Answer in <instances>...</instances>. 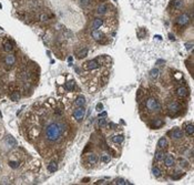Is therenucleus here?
Listing matches in <instances>:
<instances>
[{
  "label": "nucleus",
  "mask_w": 194,
  "mask_h": 185,
  "mask_svg": "<svg viewBox=\"0 0 194 185\" xmlns=\"http://www.w3.org/2000/svg\"><path fill=\"white\" fill-rule=\"evenodd\" d=\"M19 99H20L19 93L16 92V93H12V94H11V100H12V101H18Z\"/></svg>",
  "instance_id": "obj_31"
},
{
  "label": "nucleus",
  "mask_w": 194,
  "mask_h": 185,
  "mask_svg": "<svg viewBox=\"0 0 194 185\" xmlns=\"http://www.w3.org/2000/svg\"><path fill=\"white\" fill-rule=\"evenodd\" d=\"M177 94L179 98H185L187 95V89L185 86H179L177 90Z\"/></svg>",
  "instance_id": "obj_13"
},
{
  "label": "nucleus",
  "mask_w": 194,
  "mask_h": 185,
  "mask_svg": "<svg viewBox=\"0 0 194 185\" xmlns=\"http://www.w3.org/2000/svg\"><path fill=\"white\" fill-rule=\"evenodd\" d=\"M192 47H193V44H192V41H191V42H187V43L185 44L186 50H190V49H192Z\"/></svg>",
  "instance_id": "obj_35"
},
{
  "label": "nucleus",
  "mask_w": 194,
  "mask_h": 185,
  "mask_svg": "<svg viewBox=\"0 0 194 185\" xmlns=\"http://www.w3.org/2000/svg\"><path fill=\"white\" fill-rule=\"evenodd\" d=\"M170 38H171V40H174V38H173V34H169Z\"/></svg>",
  "instance_id": "obj_40"
},
{
  "label": "nucleus",
  "mask_w": 194,
  "mask_h": 185,
  "mask_svg": "<svg viewBox=\"0 0 194 185\" xmlns=\"http://www.w3.org/2000/svg\"><path fill=\"white\" fill-rule=\"evenodd\" d=\"M98 160H99V158H98V155L94 154V153H90V154L87 155V161H88L89 164H91V165L97 164V163H98Z\"/></svg>",
  "instance_id": "obj_11"
},
{
  "label": "nucleus",
  "mask_w": 194,
  "mask_h": 185,
  "mask_svg": "<svg viewBox=\"0 0 194 185\" xmlns=\"http://www.w3.org/2000/svg\"><path fill=\"white\" fill-rule=\"evenodd\" d=\"M104 23V20L100 17H97L94 18V20L92 21V29H99L101 28L102 25Z\"/></svg>",
  "instance_id": "obj_10"
},
{
  "label": "nucleus",
  "mask_w": 194,
  "mask_h": 185,
  "mask_svg": "<svg viewBox=\"0 0 194 185\" xmlns=\"http://www.w3.org/2000/svg\"><path fill=\"white\" fill-rule=\"evenodd\" d=\"M105 183H107L105 180H99V181L95 182V184H105Z\"/></svg>",
  "instance_id": "obj_37"
},
{
  "label": "nucleus",
  "mask_w": 194,
  "mask_h": 185,
  "mask_svg": "<svg viewBox=\"0 0 194 185\" xmlns=\"http://www.w3.org/2000/svg\"><path fill=\"white\" fill-rule=\"evenodd\" d=\"M85 109L83 107H79L78 109H76L73 111V118L76 119L78 122L82 121L83 118H85Z\"/></svg>",
  "instance_id": "obj_4"
},
{
  "label": "nucleus",
  "mask_w": 194,
  "mask_h": 185,
  "mask_svg": "<svg viewBox=\"0 0 194 185\" xmlns=\"http://www.w3.org/2000/svg\"><path fill=\"white\" fill-rule=\"evenodd\" d=\"M152 172H153V175L155 177H158V178H160L161 176H162V172H161V168H159V166H153L152 168Z\"/></svg>",
  "instance_id": "obj_21"
},
{
  "label": "nucleus",
  "mask_w": 194,
  "mask_h": 185,
  "mask_svg": "<svg viewBox=\"0 0 194 185\" xmlns=\"http://www.w3.org/2000/svg\"><path fill=\"white\" fill-rule=\"evenodd\" d=\"M88 181H90V178H85L82 182H88Z\"/></svg>",
  "instance_id": "obj_41"
},
{
  "label": "nucleus",
  "mask_w": 194,
  "mask_h": 185,
  "mask_svg": "<svg viewBox=\"0 0 194 185\" xmlns=\"http://www.w3.org/2000/svg\"><path fill=\"white\" fill-rule=\"evenodd\" d=\"M112 142L117 144H121L122 142H124V136L123 135H114L112 137Z\"/></svg>",
  "instance_id": "obj_16"
},
{
  "label": "nucleus",
  "mask_w": 194,
  "mask_h": 185,
  "mask_svg": "<svg viewBox=\"0 0 194 185\" xmlns=\"http://www.w3.org/2000/svg\"><path fill=\"white\" fill-rule=\"evenodd\" d=\"M191 19H192V17H191L187 12H184V13H182V15H180V16L177 17L175 23H177V25H179V27H185V25H187L191 22Z\"/></svg>",
  "instance_id": "obj_3"
},
{
  "label": "nucleus",
  "mask_w": 194,
  "mask_h": 185,
  "mask_svg": "<svg viewBox=\"0 0 194 185\" xmlns=\"http://www.w3.org/2000/svg\"><path fill=\"white\" fill-rule=\"evenodd\" d=\"M105 124H107V120L104 118H99V120H98V125L104 126Z\"/></svg>",
  "instance_id": "obj_30"
},
{
  "label": "nucleus",
  "mask_w": 194,
  "mask_h": 185,
  "mask_svg": "<svg viewBox=\"0 0 194 185\" xmlns=\"http://www.w3.org/2000/svg\"><path fill=\"white\" fill-rule=\"evenodd\" d=\"M107 115H108V114H107V112H105V111H103V112H101V113H100L98 117H99V118H105Z\"/></svg>",
  "instance_id": "obj_36"
},
{
  "label": "nucleus",
  "mask_w": 194,
  "mask_h": 185,
  "mask_svg": "<svg viewBox=\"0 0 194 185\" xmlns=\"http://www.w3.org/2000/svg\"><path fill=\"white\" fill-rule=\"evenodd\" d=\"M100 67V63H99V59H94V60H90L85 63V69L87 70H95Z\"/></svg>",
  "instance_id": "obj_5"
},
{
  "label": "nucleus",
  "mask_w": 194,
  "mask_h": 185,
  "mask_svg": "<svg viewBox=\"0 0 194 185\" xmlns=\"http://www.w3.org/2000/svg\"><path fill=\"white\" fill-rule=\"evenodd\" d=\"M95 109H97V111H99V112L102 111V110H103V104H102V103H98L97 107H95Z\"/></svg>",
  "instance_id": "obj_34"
},
{
  "label": "nucleus",
  "mask_w": 194,
  "mask_h": 185,
  "mask_svg": "<svg viewBox=\"0 0 194 185\" xmlns=\"http://www.w3.org/2000/svg\"><path fill=\"white\" fill-rule=\"evenodd\" d=\"M75 103H76L78 107H83V105L85 104V98L83 97V95H79V97L76 99Z\"/></svg>",
  "instance_id": "obj_15"
},
{
  "label": "nucleus",
  "mask_w": 194,
  "mask_h": 185,
  "mask_svg": "<svg viewBox=\"0 0 194 185\" xmlns=\"http://www.w3.org/2000/svg\"><path fill=\"white\" fill-rule=\"evenodd\" d=\"M5 62H6V64H7V66L11 67V66H13V64H15V62H16V57H15L13 54L9 53L8 56L6 57V59H5Z\"/></svg>",
  "instance_id": "obj_12"
},
{
  "label": "nucleus",
  "mask_w": 194,
  "mask_h": 185,
  "mask_svg": "<svg viewBox=\"0 0 194 185\" xmlns=\"http://www.w3.org/2000/svg\"><path fill=\"white\" fill-rule=\"evenodd\" d=\"M9 165L12 168H17L19 166V163L16 162V161H9Z\"/></svg>",
  "instance_id": "obj_32"
},
{
  "label": "nucleus",
  "mask_w": 194,
  "mask_h": 185,
  "mask_svg": "<svg viewBox=\"0 0 194 185\" xmlns=\"http://www.w3.org/2000/svg\"><path fill=\"white\" fill-rule=\"evenodd\" d=\"M158 146H159L160 149H165V147L168 146V140H166V137H161L160 140H159V142H158Z\"/></svg>",
  "instance_id": "obj_19"
},
{
  "label": "nucleus",
  "mask_w": 194,
  "mask_h": 185,
  "mask_svg": "<svg viewBox=\"0 0 194 185\" xmlns=\"http://www.w3.org/2000/svg\"><path fill=\"white\" fill-rule=\"evenodd\" d=\"M64 86H66V89H67V90H73V88L76 86V83H75V81H73V80H71V81L67 82Z\"/></svg>",
  "instance_id": "obj_29"
},
{
  "label": "nucleus",
  "mask_w": 194,
  "mask_h": 185,
  "mask_svg": "<svg viewBox=\"0 0 194 185\" xmlns=\"http://www.w3.org/2000/svg\"><path fill=\"white\" fill-rule=\"evenodd\" d=\"M164 159V153L163 151H160V150H158V151L155 152V154H154V160L156 161V162H160Z\"/></svg>",
  "instance_id": "obj_17"
},
{
  "label": "nucleus",
  "mask_w": 194,
  "mask_h": 185,
  "mask_svg": "<svg viewBox=\"0 0 194 185\" xmlns=\"http://www.w3.org/2000/svg\"><path fill=\"white\" fill-rule=\"evenodd\" d=\"M48 170L50 172H56L58 170V163L56 161H51L50 163H49V165H48Z\"/></svg>",
  "instance_id": "obj_22"
},
{
  "label": "nucleus",
  "mask_w": 194,
  "mask_h": 185,
  "mask_svg": "<svg viewBox=\"0 0 194 185\" xmlns=\"http://www.w3.org/2000/svg\"><path fill=\"white\" fill-rule=\"evenodd\" d=\"M163 124H164V122H163L162 120H155V121H153L151 123V126L153 129H158V127L163 126Z\"/></svg>",
  "instance_id": "obj_24"
},
{
  "label": "nucleus",
  "mask_w": 194,
  "mask_h": 185,
  "mask_svg": "<svg viewBox=\"0 0 194 185\" xmlns=\"http://www.w3.org/2000/svg\"><path fill=\"white\" fill-rule=\"evenodd\" d=\"M168 110H169L170 112H172V113H175L179 110H181V104L177 103V102H171L168 105Z\"/></svg>",
  "instance_id": "obj_9"
},
{
  "label": "nucleus",
  "mask_w": 194,
  "mask_h": 185,
  "mask_svg": "<svg viewBox=\"0 0 194 185\" xmlns=\"http://www.w3.org/2000/svg\"><path fill=\"white\" fill-rule=\"evenodd\" d=\"M145 107H146V109L149 110V111H153V112L159 111L161 109L160 103H159V101L155 98H149L146 100V102H145Z\"/></svg>",
  "instance_id": "obj_2"
},
{
  "label": "nucleus",
  "mask_w": 194,
  "mask_h": 185,
  "mask_svg": "<svg viewBox=\"0 0 194 185\" xmlns=\"http://www.w3.org/2000/svg\"><path fill=\"white\" fill-rule=\"evenodd\" d=\"M91 36H92V38L95 40V41H101L102 39L104 38V34L102 31H100L99 29H93L92 32H91Z\"/></svg>",
  "instance_id": "obj_6"
},
{
  "label": "nucleus",
  "mask_w": 194,
  "mask_h": 185,
  "mask_svg": "<svg viewBox=\"0 0 194 185\" xmlns=\"http://www.w3.org/2000/svg\"><path fill=\"white\" fill-rule=\"evenodd\" d=\"M158 76H159V69L154 68V69H152L151 71H150V76H151L152 79H156Z\"/></svg>",
  "instance_id": "obj_28"
},
{
  "label": "nucleus",
  "mask_w": 194,
  "mask_h": 185,
  "mask_svg": "<svg viewBox=\"0 0 194 185\" xmlns=\"http://www.w3.org/2000/svg\"><path fill=\"white\" fill-rule=\"evenodd\" d=\"M88 52H89V50H88L87 48H83L82 50H80L78 53H77L78 59H83V58H85V57L88 56Z\"/></svg>",
  "instance_id": "obj_18"
},
{
  "label": "nucleus",
  "mask_w": 194,
  "mask_h": 185,
  "mask_svg": "<svg viewBox=\"0 0 194 185\" xmlns=\"http://www.w3.org/2000/svg\"><path fill=\"white\" fill-rule=\"evenodd\" d=\"M110 124H111V127H112V129H114V127H117V125H114V123H110Z\"/></svg>",
  "instance_id": "obj_39"
},
{
  "label": "nucleus",
  "mask_w": 194,
  "mask_h": 185,
  "mask_svg": "<svg viewBox=\"0 0 194 185\" xmlns=\"http://www.w3.org/2000/svg\"><path fill=\"white\" fill-rule=\"evenodd\" d=\"M171 133V136L173 137V139H182V136H183V132L180 130V129H174L172 132H170Z\"/></svg>",
  "instance_id": "obj_14"
},
{
  "label": "nucleus",
  "mask_w": 194,
  "mask_h": 185,
  "mask_svg": "<svg viewBox=\"0 0 194 185\" xmlns=\"http://www.w3.org/2000/svg\"><path fill=\"white\" fill-rule=\"evenodd\" d=\"M101 160L103 161L104 163H108V162L110 161V156L109 155H103V156L101 158Z\"/></svg>",
  "instance_id": "obj_33"
},
{
  "label": "nucleus",
  "mask_w": 194,
  "mask_h": 185,
  "mask_svg": "<svg viewBox=\"0 0 194 185\" xmlns=\"http://www.w3.org/2000/svg\"><path fill=\"white\" fill-rule=\"evenodd\" d=\"M185 133L187 135H190V136H192V135L194 134V126H193V124H191V123L186 124V125H185Z\"/></svg>",
  "instance_id": "obj_20"
},
{
  "label": "nucleus",
  "mask_w": 194,
  "mask_h": 185,
  "mask_svg": "<svg viewBox=\"0 0 194 185\" xmlns=\"http://www.w3.org/2000/svg\"><path fill=\"white\" fill-rule=\"evenodd\" d=\"M164 165L166 166V168H172L174 164H175V160H174V158L172 156V155H166V156H164Z\"/></svg>",
  "instance_id": "obj_8"
},
{
  "label": "nucleus",
  "mask_w": 194,
  "mask_h": 185,
  "mask_svg": "<svg viewBox=\"0 0 194 185\" xmlns=\"http://www.w3.org/2000/svg\"><path fill=\"white\" fill-rule=\"evenodd\" d=\"M181 165H182V166H187V161L181 160Z\"/></svg>",
  "instance_id": "obj_38"
},
{
  "label": "nucleus",
  "mask_w": 194,
  "mask_h": 185,
  "mask_svg": "<svg viewBox=\"0 0 194 185\" xmlns=\"http://www.w3.org/2000/svg\"><path fill=\"white\" fill-rule=\"evenodd\" d=\"M90 2H91V0H78L79 6L82 7V8H87L90 5Z\"/></svg>",
  "instance_id": "obj_26"
},
{
  "label": "nucleus",
  "mask_w": 194,
  "mask_h": 185,
  "mask_svg": "<svg viewBox=\"0 0 194 185\" xmlns=\"http://www.w3.org/2000/svg\"><path fill=\"white\" fill-rule=\"evenodd\" d=\"M182 1L183 0H173L172 2H171V7L173 9H177L181 7V5H182Z\"/></svg>",
  "instance_id": "obj_25"
},
{
  "label": "nucleus",
  "mask_w": 194,
  "mask_h": 185,
  "mask_svg": "<svg viewBox=\"0 0 194 185\" xmlns=\"http://www.w3.org/2000/svg\"><path fill=\"white\" fill-rule=\"evenodd\" d=\"M108 5L107 3H102L100 6H98L97 9H95V13L98 15V16H102V15H105L107 12H108Z\"/></svg>",
  "instance_id": "obj_7"
},
{
  "label": "nucleus",
  "mask_w": 194,
  "mask_h": 185,
  "mask_svg": "<svg viewBox=\"0 0 194 185\" xmlns=\"http://www.w3.org/2000/svg\"><path fill=\"white\" fill-rule=\"evenodd\" d=\"M64 124L62 123H57V122H52L49 123L48 125L46 126L44 129V133H46V137L47 140L53 143V142H57L61 137L62 134V131L64 130Z\"/></svg>",
  "instance_id": "obj_1"
},
{
  "label": "nucleus",
  "mask_w": 194,
  "mask_h": 185,
  "mask_svg": "<svg viewBox=\"0 0 194 185\" xmlns=\"http://www.w3.org/2000/svg\"><path fill=\"white\" fill-rule=\"evenodd\" d=\"M3 49H5L6 52H11V51L13 50V44H12L10 41L5 42V44H3Z\"/></svg>",
  "instance_id": "obj_23"
},
{
  "label": "nucleus",
  "mask_w": 194,
  "mask_h": 185,
  "mask_svg": "<svg viewBox=\"0 0 194 185\" xmlns=\"http://www.w3.org/2000/svg\"><path fill=\"white\" fill-rule=\"evenodd\" d=\"M112 184H118V185H121V184H131L129 181H126V180H123V178H118V180H114L113 182H112Z\"/></svg>",
  "instance_id": "obj_27"
}]
</instances>
